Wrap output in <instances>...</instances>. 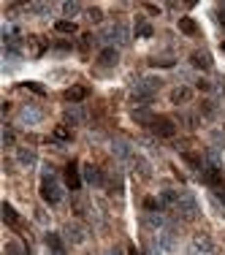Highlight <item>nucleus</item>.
<instances>
[{"mask_svg": "<svg viewBox=\"0 0 225 255\" xmlns=\"http://www.w3.org/2000/svg\"><path fill=\"white\" fill-rule=\"evenodd\" d=\"M41 198L46 204H60L63 201V185L57 182V177H54V171L46 166V171H44V177H41Z\"/></svg>", "mask_w": 225, "mask_h": 255, "instance_id": "1", "label": "nucleus"}, {"mask_svg": "<svg viewBox=\"0 0 225 255\" xmlns=\"http://www.w3.org/2000/svg\"><path fill=\"white\" fill-rule=\"evenodd\" d=\"M177 212L184 217V220H196L198 215H201V209H198V201L196 196L190 190H182L179 193V201H177Z\"/></svg>", "mask_w": 225, "mask_h": 255, "instance_id": "2", "label": "nucleus"}, {"mask_svg": "<svg viewBox=\"0 0 225 255\" xmlns=\"http://www.w3.org/2000/svg\"><path fill=\"white\" fill-rule=\"evenodd\" d=\"M163 87V79L160 76H144V79H138L136 84H133L131 95H141V98H155V93Z\"/></svg>", "mask_w": 225, "mask_h": 255, "instance_id": "3", "label": "nucleus"}, {"mask_svg": "<svg viewBox=\"0 0 225 255\" xmlns=\"http://www.w3.org/2000/svg\"><path fill=\"white\" fill-rule=\"evenodd\" d=\"M149 130H152L155 136H160V139H174L177 136V125H174L171 117H152V122H149Z\"/></svg>", "mask_w": 225, "mask_h": 255, "instance_id": "4", "label": "nucleus"}, {"mask_svg": "<svg viewBox=\"0 0 225 255\" xmlns=\"http://www.w3.org/2000/svg\"><path fill=\"white\" fill-rule=\"evenodd\" d=\"M187 255H214V242L209 233H193V239H190V250Z\"/></svg>", "mask_w": 225, "mask_h": 255, "instance_id": "5", "label": "nucleus"}, {"mask_svg": "<svg viewBox=\"0 0 225 255\" xmlns=\"http://www.w3.org/2000/svg\"><path fill=\"white\" fill-rule=\"evenodd\" d=\"M203 182H206L212 190H217L220 196H223L225 182H223V168H220L217 163H206V168H203Z\"/></svg>", "mask_w": 225, "mask_h": 255, "instance_id": "6", "label": "nucleus"}, {"mask_svg": "<svg viewBox=\"0 0 225 255\" xmlns=\"http://www.w3.org/2000/svg\"><path fill=\"white\" fill-rule=\"evenodd\" d=\"M19 125H24V128H33V125H38V122L44 120V109H38V106H33V103H27V106H22L19 109Z\"/></svg>", "mask_w": 225, "mask_h": 255, "instance_id": "7", "label": "nucleus"}, {"mask_svg": "<svg viewBox=\"0 0 225 255\" xmlns=\"http://www.w3.org/2000/svg\"><path fill=\"white\" fill-rule=\"evenodd\" d=\"M63 236H66V242H71V244H84L87 228H84L79 220H71V223H66V228H63Z\"/></svg>", "mask_w": 225, "mask_h": 255, "instance_id": "8", "label": "nucleus"}, {"mask_svg": "<svg viewBox=\"0 0 225 255\" xmlns=\"http://www.w3.org/2000/svg\"><path fill=\"white\" fill-rule=\"evenodd\" d=\"M112 152L119 157V160H125V163H133V157H136L131 141H125V139H114L112 141Z\"/></svg>", "mask_w": 225, "mask_h": 255, "instance_id": "9", "label": "nucleus"}, {"mask_svg": "<svg viewBox=\"0 0 225 255\" xmlns=\"http://www.w3.org/2000/svg\"><path fill=\"white\" fill-rule=\"evenodd\" d=\"M158 242H160V247L166 250V253H174V250H177V228L166 226L163 231H158Z\"/></svg>", "mask_w": 225, "mask_h": 255, "instance_id": "10", "label": "nucleus"}, {"mask_svg": "<svg viewBox=\"0 0 225 255\" xmlns=\"http://www.w3.org/2000/svg\"><path fill=\"white\" fill-rule=\"evenodd\" d=\"M17 163L22 168H33L38 163V155L33 147H17Z\"/></svg>", "mask_w": 225, "mask_h": 255, "instance_id": "11", "label": "nucleus"}, {"mask_svg": "<svg viewBox=\"0 0 225 255\" xmlns=\"http://www.w3.org/2000/svg\"><path fill=\"white\" fill-rule=\"evenodd\" d=\"M44 244L49 247V253L52 255H66V242H63V236L54 231H46V236H44Z\"/></svg>", "mask_w": 225, "mask_h": 255, "instance_id": "12", "label": "nucleus"}, {"mask_svg": "<svg viewBox=\"0 0 225 255\" xmlns=\"http://www.w3.org/2000/svg\"><path fill=\"white\" fill-rule=\"evenodd\" d=\"M117 63H119V52L114 47H106V49H101V54H98V65L101 68H117Z\"/></svg>", "mask_w": 225, "mask_h": 255, "instance_id": "13", "label": "nucleus"}, {"mask_svg": "<svg viewBox=\"0 0 225 255\" xmlns=\"http://www.w3.org/2000/svg\"><path fill=\"white\" fill-rule=\"evenodd\" d=\"M82 177H84V182H87V185H92V187H101V185H103V174H101V168L92 166V163H87V166L82 168Z\"/></svg>", "mask_w": 225, "mask_h": 255, "instance_id": "14", "label": "nucleus"}, {"mask_svg": "<svg viewBox=\"0 0 225 255\" xmlns=\"http://www.w3.org/2000/svg\"><path fill=\"white\" fill-rule=\"evenodd\" d=\"M190 65L198 68V71H209L212 68V54L203 52V49H196V52L190 54Z\"/></svg>", "mask_w": 225, "mask_h": 255, "instance_id": "15", "label": "nucleus"}, {"mask_svg": "<svg viewBox=\"0 0 225 255\" xmlns=\"http://www.w3.org/2000/svg\"><path fill=\"white\" fill-rule=\"evenodd\" d=\"M141 223H144V228H152L155 233L166 228V220H163V215H160V212H144Z\"/></svg>", "mask_w": 225, "mask_h": 255, "instance_id": "16", "label": "nucleus"}, {"mask_svg": "<svg viewBox=\"0 0 225 255\" xmlns=\"http://www.w3.org/2000/svg\"><path fill=\"white\" fill-rule=\"evenodd\" d=\"M66 185H68V190H79L82 187V177H79L76 163H68L66 166Z\"/></svg>", "mask_w": 225, "mask_h": 255, "instance_id": "17", "label": "nucleus"}, {"mask_svg": "<svg viewBox=\"0 0 225 255\" xmlns=\"http://www.w3.org/2000/svg\"><path fill=\"white\" fill-rule=\"evenodd\" d=\"M114 44H117V47H128V44H131V27L125 22L114 25Z\"/></svg>", "mask_w": 225, "mask_h": 255, "instance_id": "18", "label": "nucleus"}, {"mask_svg": "<svg viewBox=\"0 0 225 255\" xmlns=\"http://www.w3.org/2000/svg\"><path fill=\"white\" fill-rule=\"evenodd\" d=\"M168 98H171V103H174V106L190 103V101H193V90H190V87H174Z\"/></svg>", "mask_w": 225, "mask_h": 255, "instance_id": "19", "label": "nucleus"}, {"mask_svg": "<svg viewBox=\"0 0 225 255\" xmlns=\"http://www.w3.org/2000/svg\"><path fill=\"white\" fill-rule=\"evenodd\" d=\"M66 103H82L84 98H87V87H82V84H73V87L66 90Z\"/></svg>", "mask_w": 225, "mask_h": 255, "instance_id": "20", "label": "nucleus"}, {"mask_svg": "<svg viewBox=\"0 0 225 255\" xmlns=\"http://www.w3.org/2000/svg\"><path fill=\"white\" fill-rule=\"evenodd\" d=\"M63 117H66V125H79V122L84 120V111L79 109V103H68Z\"/></svg>", "mask_w": 225, "mask_h": 255, "instance_id": "21", "label": "nucleus"}, {"mask_svg": "<svg viewBox=\"0 0 225 255\" xmlns=\"http://www.w3.org/2000/svg\"><path fill=\"white\" fill-rule=\"evenodd\" d=\"M182 157H184V163H187L190 168H193V171H201L203 174V160H201V155H196V152H187V150H182Z\"/></svg>", "mask_w": 225, "mask_h": 255, "instance_id": "22", "label": "nucleus"}, {"mask_svg": "<svg viewBox=\"0 0 225 255\" xmlns=\"http://www.w3.org/2000/svg\"><path fill=\"white\" fill-rule=\"evenodd\" d=\"M198 111H201V117H206V120H214V117H217V103L206 98V101L198 103Z\"/></svg>", "mask_w": 225, "mask_h": 255, "instance_id": "23", "label": "nucleus"}, {"mask_svg": "<svg viewBox=\"0 0 225 255\" xmlns=\"http://www.w3.org/2000/svg\"><path fill=\"white\" fill-rule=\"evenodd\" d=\"M3 223H6V226H19V215L14 212V206L8 201L3 204Z\"/></svg>", "mask_w": 225, "mask_h": 255, "instance_id": "24", "label": "nucleus"}, {"mask_svg": "<svg viewBox=\"0 0 225 255\" xmlns=\"http://www.w3.org/2000/svg\"><path fill=\"white\" fill-rule=\"evenodd\" d=\"M179 30H182L184 35H196L198 25H196V19H190V17H179Z\"/></svg>", "mask_w": 225, "mask_h": 255, "instance_id": "25", "label": "nucleus"}, {"mask_svg": "<svg viewBox=\"0 0 225 255\" xmlns=\"http://www.w3.org/2000/svg\"><path fill=\"white\" fill-rule=\"evenodd\" d=\"M3 147H6V150L17 147V133H14L11 125H3Z\"/></svg>", "mask_w": 225, "mask_h": 255, "instance_id": "26", "label": "nucleus"}, {"mask_svg": "<svg viewBox=\"0 0 225 255\" xmlns=\"http://www.w3.org/2000/svg\"><path fill=\"white\" fill-rule=\"evenodd\" d=\"M177 201H179L177 190H163L160 193V204H163V206H177Z\"/></svg>", "mask_w": 225, "mask_h": 255, "instance_id": "27", "label": "nucleus"}, {"mask_svg": "<svg viewBox=\"0 0 225 255\" xmlns=\"http://www.w3.org/2000/svg\"><path fill=\"white\" fill-rule=\"evenodd\" d=\"M131 117H133V120H136V122H144V125H149V122H152V111H149V109H133L131 111Z\"/></svg>", "mask_w": 225, "mask_h": 255, "instance_id": "28", "label": "nucleus"}, {"mask_svg": "<svg viewBox=\"0 0 225 255\" xmlns=\"http://www.w3.org/2000/svg\"><path fill=\"white\" fill-rule=\"evenodd\" d=\"M54 30L57 33H76V22H71V19H60V22H54Z\"/></svg>", "mask_w": 225, "mask_h": 255, "instance_id": "29", "label": "nucleus"}, {"mask_svg": "<svg viewBox=\"0 0 225 255\" xmlns=\"http://www.w3.org/2000/svg\"><path fill=\"white\" fill-rule=\"evenodd\" d=\"M133 166H136L138 168V174H141V177H152V168H149V163L147 160H144V157H133Z\"/></svg>", "mask_w": 225, "mask_h": 255, "instance_id": "30", "label": "nucleus"}, {"mask_svg": "<svg viewBox=\"0 0 225 255\" xmlns=\"http://www.w3.org/2000/svg\"><path fill=\"white\" fill-rule=\"evenodd\" d=\"M63 14H66V17H71V22H73V17H79V14H82V3H63Z\"/></svg>", "mask_w": 225, "mask_h": 255, "instance_id": "31", "label": "nucleus"}, {"mask_svg": "<svg viewBox=\"0 0 225 255\" xmlns=\"http://www.w3.org/2000/svg\"><path fill=\"white\" fill-rule=\"evenodd\" d=\"M27 11L30 14H49V11H52V6H49V3H30Z\"/></svg>", "mask_w": 225, "mask_h": 255, "instance_id": "32", "label": "nucleus"}, {"mask_svg": "<svg viewBox=\"0 0 225 255\" xmlns=\"http://www.w3.org/2000/svg\"><path fill=\"white\" fill-rule=\"evenodd\" d=\"M6 255H27L19 242H6Z\"/></svg>", "mask_w": 225, "mask_h": 255, "instance_id": "33", "label": "nucleus"}, {"mask_svg": "<svg viewBox=\"0 0 225 255\" xmlns=\"http://www.w3.org/2000/svg\"><path fill=\"white\" fill-rule=\"evenodd\" d=\"M149 65H155V68H174V60L171 57H155V60H149Z\"/></svg>", "mask_w": 225, "mask_h": 255, "instance_id": "34", "label": "nucleus"}, {"mask_svg": "<svg viewBox=\"0 0 225 255\" xmlns=\"http://www.w3.org/2000/svg\"><path fill=\"white\" fill-rule=\"evenodd\" d=\"M144 209H147V212H160L163 204H160V198H147V201H144Z\"/></svg>", "mask_w": 225, "mask_h": 255, "instance_id": "35", "label": "nucleus"}, {"mask_svg": "<svg viewBox=\"0 0 225 255\" xmlns=\"http://www.w3.org/2000/svg\"><path fill=\"white\" fill-rule=\"evenodd\" d=\"M87 17L92 19V22H103V11H101L98 6H90V8H87Z\"/></svg>", "mask_w": 225, "mask_h": 255, "instance_id": "36", "label": "nucleus"}, {"mask_svg": "<svg viewBox=\"0 0 225 255\" xmlns=\"http://www.w3.org/2000/svg\"><path fill=\"white\" fill-rule=\"evenodd\" d=\"M22 87L33 90V93H38V95H46V90H44L41 84H36V81H22Z\"/></svg>", "mask_w": 225, "mask_h": 255, "instance_id": "37", "label": "nucleus"}, {"mask_svg": "<svg viewBox=\"0 0 225 255\" xmlns=\"http://www.w3.org/2000/svg\"><path fill=\"white\" fill-rule=\"evenodd\" d=\"M155 33V30H152V25H141V27H138V38H149V35H152Z\"/></svg>", "mask_w": 225, "mask_h": 255, "instance_id": "38", "label": "nucleus"}, {"mask_svg": "<svg viewBox=\"0 0 225 255\" xmlns=\"http://www.w3.org/2000/svg\"><path fill=\"white\" fill-rule=\"evenodd\" d=\"M182 120L187 122V128H190V130H193V128H198V114H184Z\"/></svg>", "mask_w": 225, "mask_h": 255, "instance_id": "39", "label": "nucleus"}, {"mask_svg": "<svg viewBox=\"0 0 225 255\" xmlns=\"http://www.w3.org/2000/svg\"><path fill=\"white\" fill-rule=\"evenodd\" d=\"M54 136H57V139H66V141H68V139H71L73 133H71V130H68V128H63V125H60L57 130H54Z\"/></svg>", "mask_w": 225, "mask_h": 255, "instance_id": "40", "label": "nucleus"}, {"mask_svg": "<svg viewBox=\"0 0 225 255\" xmlns=\"http://www.w3.org/2000/svg\"><path fill=\"white\" fill-rule=\"evenodd\" d=\"M196 87H198V90H212V81H206V79H198V81H196Z\"/></svg>", "mask_w": 225, "mask_h": 255, "instance_id": "41", "label": "nucleus"}, {"mask_svg": "<svg viewBox=\"0 0 225 255\" xmlns=\"http://www.w3.org/2000/svg\"><path fill=\"white\" fill-rule=\"evenodd\" d=\"M128 255H141V253H138V250H136V247H133V244H131V250H128Z\"/></svg>", "mask_w": 225, "mask_h": 255, "instance_id": "42", "label": "nucleus"}, {"mask_svg": "<svg viewBox=\"0 0 225 255\" xmlns=\"http://www.w3.org/2000/svg\"><path fill=\"white\" fill-rule=\"evenodd\" d=\"M106 255H122V253H119V250H117V247H114V250H109V253H106Z\"/></svg>", "mask_w": 225, "mask_h": 255, "instance_id": "43", "label": "nucleus"}, {"mask_svg": "<svg viewBox=\"0 0 225 255\" xmlns=\"http://www.w3.org/2000/svg\"><path fill=\"white\" fill-rule=\"evenodd\" d=\"M223 49H225V41H223Z\"/></svg>", "mask_w": 225, "mask_h": 255, "instance_id": "44", "label": "nucleus"}]
</instances>
